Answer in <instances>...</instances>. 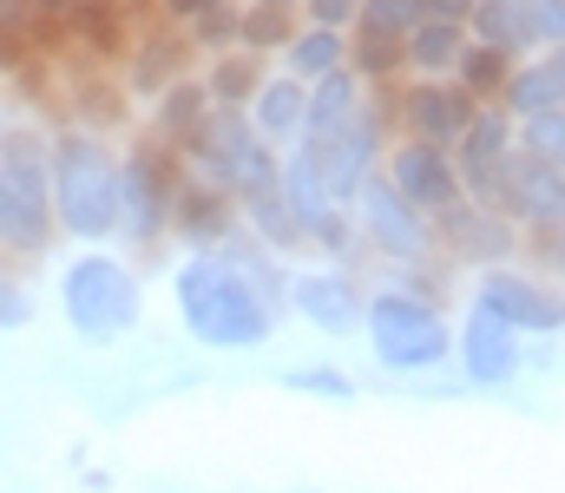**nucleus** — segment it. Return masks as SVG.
<instances>
[{"label":"nucleus","instance_id":"obj_17","mask_svg":"<svg viewBox=\"0 0 565 493\" xmlns=\"http://www.w3.org/2000/svg\"><path fill=\"white\" fill-rule=\"evenodd\" d=\"M237 231H244V217H237V204H231L217 184H198V178H184V184H178L171 237H184L191 250H217V244H231Z\"/></svg>","mask_w":565,"mask_h":493},{"label":"nucleus","instance_id":"obj_44","mask_svg":"<svg viewBox=\"0 0 565 493\" xmlns=\"http://www.w3.org/2000/svg\"><path fill=\"white\" fill-rule=\"evenodd\" d=\"M33 13H26V0H0V26H26Z\"/></svg>","mask_w":565,"mask_h":493},{"label":"nucleus","instance_id":"obj_18","mask_svg":"<svg viewBox=\"0 0 565 493\" xmlns=\"http://www.w3.org/2000/svg\"><path fill=\"white\" fill-rule=\"evenodd\" d=\"M250 132L264 139V146H302V119H309V86L302 79H289V73H264V86H257V99H250Z\"/></svg>","mask_w":565,"mask_h":493},{"label":"nucleus","instance_id":"obj_15","mask_svg":"<svg viewBox=\"0 0 565 493\" xmlns=\"http://www.w3.org/2000/svg\"><path fill=\"white\" fill-rule=\"evenodd\" d=\"M178 79H191V40L184 26H139L132 53H126V93L132 99H164Z\"/></svg>","mask_w":565,"mask_h":493},{"label":"nucleus","instance_id":"obj_37","mask_svg":"<svg viewBox=\"0 0 565 493\" xmlns=\"http://www.w3.org/2000/svg\"><path fill=\"white\" fill-rule=\"evenodd\" d=\"M526 33H533V60L565 46V0H526Z\"/></svg>","mask_w":565,"mask_h":493},{"label":"nucleus","instance_id":"obj_28","mask_svg":"<svg viewBox=\"0 0 565 493\" xmlns=\"http://www.w3.org/2000/svg\"><path fill=\"white\" fill-rule=\"evenodd\" d=\"M237 217H244V237H257V244H264L270 257H282V264H289L296 250H309V237H302L296 211L282 204V191H277V197H257V204H244Z\"/></svg>","mask_w":565,"mask_h":493},{"label":"nucleus","instance_id":"obj_3","mask_svg":"<svg viewBox=\"0 0 565 493\" xmlns=\"http://www.w3.org/2000/svg\"><path fill=\"white\" fill-rule=\"evenodd\" d=\"M46 152H53V132H33V126L0 132V250L7 257H46L60 237Z\"/></svg>","mask_w":565,"mask_h":493},{"label":"nucleus","instance_id":"obj_36","mask_svg":"<svg viewBox=\"0 0 565 493\" xmlns=\"http://www.w3.org/2000/svg\"><path fill=\"white\" fill-rule=\"evenodd\" d=\"M520 152H533L540 164L565 171V106L559 112H540V119H520Z\"/></svg>","mask_w":565,"mask_h":493},{"label":"nucleus","instance_id":"obj_27","mask_svg":"<svg viewBox=\"0 0 565 493\" xmlns=\"http://www.w3.org/2000/svg\"><path fill=\"white\" fill-rule=\"evenodd\" d=\"M204 93H211V106H224V112H250V99H257V86H264V66H257V53H224V60H211L204 73Z\"/></svg>","mask_w":565,"mask_h":493},{"label":"nucleus","instance_id":"obj_4","mask_svg":"<svg viewBox=\"0 0 565 493\" xmlns=\"http://www.w3.org/2000/svg\"><path fill=\"white\" fill-rule=\"evenodd\" d=\"M362 335L382 362V375H434L454 362V323L434 297H415L402 283H375L369 310H362Z\"/></svg>","mask_w":565,"mask_h":493},{"label":"nucleus","instance_id":"obj_47","mask_svg":"<svg viewBox=\"0 0 565 493\" xmlns=\"http://www.w3.org/2000/svg\"><path fill=\"white\" fill-rule=\"evenodd\" d=\"M119 7H139V0H119Z\"/></svg>","mask_w":565,"mask_h":493},{"label":"nucleus","instance_id":"obj_23","mask_svg":"<svg viewBox=\"0 0 565 493\" xmlns=\"http://www.w3.org/2000/svg\"><path fill=\"white\" fill-rule=\"evenodd\" d=\"M473 46H493L507 60H533V33H526V0H480L467 20Z\"/></svg>","mask_w":565,"mask_h":493},{"label":"nucleus","instance_id":"obj_6","mask_svg":"<svg viewBox=\"0 0 565 493\" xmlns=\"http://www.w3.org/2000/svg\"><path fill=\"white\" fill-rule=\"evenodd\" d=\"M178 184H184V164H178L171 146H158L151 132L119 152V244L126 250H158L171 237Z\"/></svg>","mask_w":565,"mask_h":493},{"label":"nucleus","instance_id":"obj_43","mask_svg":"<svg viewBox=\"0 0 565 493\" xmlns=\"http://www.w3.org/2000/svg\"><path fill=\"white\" fill-rule=\"evenodd\" d=\"M211 7H217V0H158V13H164L171 26H191V20H198V13H211Z\"/></svg>","mask_w":565,"mask_h":493},{"label":"nucleus","instance_id":"obj_40","mask_svg":"<svg viewBox=\"0 0 565 493\" xmlns=\"http://www.w3.org/2000/svg\"><path fill=\"white\" fill-rule=\"evenodd\" d=\"M26 323H33V297L13 277H0V329H26Z\"/></svg>","mask_w":565,"mask_h":493},{"label":"nucleus","instance_id":"obj_1","mask_svg":"<svg viewBox=\"0 0 565 493\" xmlns=\"http://www.w3.org/2000/svg\"><path fill=\"white\" fill-rule=\"evenodd\" d=\"M171 297H178V323L198 349H217V355L270 349L289 310V270L257 237L237 231L217 250H191L171 270Z\"/></svg>","mask_w":565,"mask_h":493},{"label":"nucleus","instance_id":"obj_19","mask_svg":"<svg viewBox=\"0 0 565 493\" xmlns=\"http://www.w3.org/2000/svg\"><path fill=\"white\" fill-rule=\"evenodd\" d=\"M362 112H369V86H362V73H355V66H342V73H329V79H316V86H309L302 139H329V132L355 126Z\"/></svg>","mask_w":565,"mask_h":493},{"label":"nucleus","instance_id":"obj_25","mask_svg":"<svg viewBox=\"0 0 565 493\" xmlns=\"http://www.w3.org/2000/svg\"><path fill=\"white\" fill-rule=\"evenodd\" d=\"M559 106H565L559 73H553L546 60H520L513 79H507V93H500V112L520 126V119H540V112H559Z\"/></svg>","mask_w":565,"mask_h":493},{"label":"nucleus","instance_id":"obj_21","mask_svg":"<svg viewBox=\"0 0 565 493\" xmlns=\"http://www.w3.org/2000/svg\"><path fill=\"white\" fill-rule=\"evenodd\" d=\"M282 204L296 211L302 237H309L322 217H335V211H342V204L329 197V184H322V171H316V152H309V146H289V152H282Z\"/></svg>","mask_w":565,"mask_h":493},{"label":"nucleus","instance_id":"obj_26","mask_svg":"<svg viewBox=\"0 0 565 493\" xmlns=\"http://www.w3.org/2000/svg\"><path fill=\"white\" fill-rule=\"evenodd\" d=\"M126 112H132V93H126V79L113 86L99 66H86V79H79V93H73V119L66 126H86V132H113V126H126Z\"/></svg>","mask_w":565,"mask_h":493},{"label":"nucleus","instance_id":"obj_31","mask_svg":"<svg viewBox=\"0 0 565 493\" xmlns=\"http://www.w3.org/2000/svg\"><path fill=\"white\" fill-rule=\"evenodd\" d=\"M349 66L362 73V86H395V73H408V53L402 40H369V33H349Z\"/></svg>","mask_w":565,"mask_h":493},{"label":"nucleus","instance_id":"obj_10","mask_svg":"<svg viewBox=\"0 0 565 493\" xmlns=\"http://www.w3.org/2000/svg\"><path fill=\"white\" fill-rule=\"evenodd\" d=\"M473 112L480 106L460 93V79H408V86H395V126H402V139H422V146H440V152H454L467 139Z\"/></svg>","mask_w":565,"mask_h":493},{"label":"nucleus","instance_id":"obj_8","mask_svg":"<svg viewBox=\"0 0 565 493\" xmlns=\"http://www.w3.org/2000/svg\"><path fill=\"white\" fill-rule=\"evenodd\" d=\"M473 303H480L487 317H500L513 335H559L565 329V290L559 283H546L540 270H526V264L480 270Z\"/></svg>","mask_w":565,"mask_h":493},{"label":"nucleus","instance_id":"obj_2","mask_svg":"<svg viewBox=\"0 0 565 493\" xmlns=\"http://www.w3.org/2000/svg\"><path fill=\"white\" fill-rule=\"evenodd\" d=\"M46 184H53L60 237H79V244L119 237V146H106L86 126H60L46 152Z\"/></svg>","mask_w":565,"mask_h":493},{"label":"nucleus","instance_id":"obj_22","mask_svg":"<svg viewBox=\"0 0 565 493\" xmlns=\"http://www.w3.org/2000/svg\"><path fill=\"white\" fill-rule=\"evenodd\" d=\"M204 119H211V93H204V79H198V73H191V79H178L164 99H151V139H158V146H171V152H178Z\"/></svg>","mask_w":565,"mask_h":493},{"label":"nucleus","instance_id":"obj_38","mask_svg":"<svg viewBox=\"0 0 565 493\" xmlns=\"http://www.w3.org/2000/svg\"><path fill=\"white\" fill-rule=\"evenodd\" d=\"M296 13H302V26H329V33H355V13H362V0H302Z\"/></svg>","mask_w":565,"mask_h":493},{"label":"nucleus","instance_id":"obj_7","mask_svg":"<svg viewBox=\"0 0 565 493\" xmlns=\"http://www.w3.org/2000/svg\"><path fill=\"white\" fill-rule=\"evenodd\" d=\"M349 217H355V237H362V250H375L388 270H415V264H434V224H427L422 211L388 184V171H375L362 191H355V204H349Z\"/></svg>","mask_w":565,"mask_h":493},{"label":"nucleus","instance_id":"obj_32","mask_svg":"<svg viewBox=\"0 0 565 493\" xmlns=\"http://www.w3.org/2000/svg\"><path fill=\"white\" fill-rule=\"evenodd\" d=\"M237 26H244V0H217L211 13H198V20L184 26V40H191V53L224 60V53H237Z\"/></svg>","mask_w":565,"mask_h":493},{"label":"nucleus","instance_id":"obj_20","mask_svg":"<svg viewBox=\"0 0 565 493\" xmlns=\"http://www.w3.org/2000/svg\"><path fill=\"white\" fill-rule=\"evenodd\" d=\"M467 46H473V40H467V26H454V20H422V26L402 40L415 79H454L460 60H467Z\"/></svg>","mask_w":565,"mask_h":493},{"label":"nucleus","instance_id":"obj_16","mask_svg":"<svg viewBox=\"0 0 565 493\" xmlns=\"http://www.w3.org/2000/svg\"><path fill=\"white\" fill-rule=\"evenodd\" d=\"M66 33H73V53L86 60V66H126V53H132V40H139V26H132V7H119V0H86L73 20H66Z\"/></svg>","mask_w":565,"mask_h":493},{"label":"nucleus","instance_id":"obj_41","mask_svg":"<svg viewBox=\"0 0 565 493\" xmlns=\"http://www.w3.org/2000/svg\"><path fill=\"white\" fill-rule=\"evenodd\" d=\"M79 7H86V0H26V13H33V20H46V26H66Z\"/></svg>","mask_w":565,"mask_h":493},{"label":"nucleus","instance_id":"obj_34","mask_svg":"<svg viewBox=\"0 0 565 493\" xmlns=\"http://www.w3.org/2000/svg\"><path fill=\"white\" fill-rule=\"evenodd\" d=\"M422 20H427L422 0H362V13H355V33H369V40H408Z\"/></svg>","mask_w":565,"mask_h":493},{"label":"nucleus","instance_id":"obj_30","mask_svg":"<svg viewBox=\"0 0 565 493\" xmlns=\"http://www.w3.org/2000/svg\"><path fill=\"white\" fill-rule=\"evenodd\" d=\"M296 26H302V13H289V7H264V0H244L237 46H244V53H282V46L296 40Z\"/></svg>","mask_w":565,"mask_h":493},{"label":"nucleus","instance_id":"obj_35","mask_svg":"<svg viewBox=\"0 0 565 493\" xmlns=\"http://www.w3.org/2000/svg\"><path fill=\"white\" fill-rule=\"evenodd\" d=\"M520 257H526V270H540L546 283L565 290V217L546 224V231H526V237H520Z\"/></svg>","mask_w":565,"mask_h":493},{"label":"nucleus","instance_id":"obj_5","mask_svg":"<svg viewBox=\"0 0 565 493\" xmlns=\"http://www.w3.org/2000/svg\"><path fill=\"white\" fill-rule=\"evenodd\" d=\"M60 317L79 342H126L145 323V283L139 270L113 250H86L60 270Z\"/></svg>","mask_w":565,"mask_h":493},{"label":"nucleus","instance_id":"obj_46","mask_svg":"<svg viewBox=\"0 0 565 493\" xmlns=\"http://www.w3.org/2000/svg\"><path fill=\"white\" fill-rule=\"evenodd\" d=\"M264 7H289V13H296V7H302V0H264Z\"/></svg>","mask_w":565,"mask_h":493},{"label":"nucleus","instance_id":"obj_11","mask_svg":"<svg viewBox=\"0 0 565 493\" xmlns=\"http://www.w3.org/2000/svg\"><path fill=\"white\" fill-rule=\"evenodd\" d=\"M454 257V264H473V270H500V264H520V224L487 211V204H454L447 217H434V257Z\"/></svg>","mask_w":565,"mask_h":493},{"label":"nucleus","instance_id":"obj_42","mask_svg":"<svg viewBox=\"0 0 565 493\" xmlns=\"http://www.w3.org/2000/svg\"><path fill=\"white\" fill-rule=\"evenodd\" d=\"M473 7H480V0H422L427 20H454V26H467V20H473Z\"/></svg>","mask_w":565,"mask_h":493},{"label":"nucleus","instance_id":"obj_24","mask_svg":"<svg viewBox=\"0 0 565 493\" xmlns=\"http://www.w3.org/2000/svg\"><path fill=\"white\" fill-rule=\"evenodd\" d=\"M342 66H349V33L296 26V40L282 46V73L302 79V86H316V79H329V73H342Z\"/></svg>","mask_w":565,"mask_h":493},{"label":"nucleus","instance_id":"obj_13","mask_svg":"<svg viewBox=\"0 0 565 493\" xmlns=\"http://www.w3.org/2000/svg\"><path fill=\"white\" fill-rule=\"evenodd\" d=\"M289 310L316 329V335H335V342H342V335L362 329L369 290L355 283V270L322 264V270H296V277H289Z\"/></svg>","mask_w":565,"mask_h":493},{"label":"nucleus","instance_id":"obj_14","mask_svg":"<svg viewBox=\"0 0 565 493\" xmlns=\"http://www.w3.org/2000/svg\"><path fill=\"white\" fill-rule=\"evenodd\" d=\"M500 217H513L520 237L559 224L565 217V171L540 164L533 152H513L507 159V184H500Z\"/></svg>","mask_w":565,"mask_h":493},{"label":"nucleus","instance_id":"obj_45","mask_svg":"<svg viewBox=\"0 0 565 493\" xmlns=\"http://www.w3.org/2000/svg\"><path fill=\"white\" fill-rule=\"evenodd\" d=\"M540 60H546V66L559 73V93H565V46H559V53H540Z\"/></svg>","mask_w":565,"mask_h":493},{"label":"nucleus","instance_id":"obj_29","mask_svg":"<svg viewBox=\"0 0 565 493\" xmlns=\"http://www.w3.org/2000/svg\"><path fill=\"white\" fill-rule=\"evenodd\" d=\"M513 66H520V60H507V53H493V46H467V60H460L454 79H460V93H467L473 106H500Z\"/></svg>","mask_w":565,"mask_h":493},{"label":"nucleus","instance_id":"obj_12","mask_svg":"<svg viewBox=\"0 0 565 493\" xmlns=\"http://www.w3.org/2000/svg\"><path fill=\"white\" fill-rule=\"evenodd\" d=\"M382 171H388V184H395V191L422 211L427 224H434V217H447L454 204H467L460 171H454V152H440V146L395 139V146H388V159H382Z\"/></svg>","mask_w":565,"mask_h":493},{"label":"nucleus","instance_id":"obj_39","mask_svg":"<svg viewBox=\"0 0 565 493\" xmlns=\"http://www.w3.org/2000/svg\"><path fill=\"white\" fill-rule=\"evenodd\" d=\"M40 60V40H33V20L26 26H0V73H26Z\"/></svg>","mask_w":565,"mask_h":493},{"label":"nucleus","instance_id":"obj_9","mask_svg":"<svg viewBox=\"0 0 565 493\" xmlns=\"http://www.w3.org/2000/svg\"><path fill=\"white\" fill-rule=\"evenodd\" d=\"M454 368H460L467 388H487V395L513 388L520 368H526V335H513L500 317H487L480 303H467V317L454 329Z\"/></svg>","mask_w":565,"mask_h":493},{"label":"nucleus","instance_id":"obj_33","mask_svg":"<svg viewBox=\"0 0 565 493\" xmlns=\"http://www.w3.org/2000/svg\"><path fill=\"white\" fill-rule=\"evenodd\" d=\"M282 388L289 395H316V401H355V375L335 368V362H302V368H282Z\"/></svg>","mask_w":565,"mask_h":493}]
</instances>
